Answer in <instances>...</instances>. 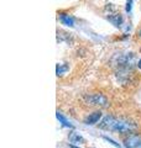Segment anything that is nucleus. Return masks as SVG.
<instances>
[{"instance_id": "nucleus-1", "label": "nucleus", "mask_w": 141, "mask_h": 148, "mask_svg": "<svg viewBox=\"0 0 141 148\" xmlns=\"http://www.w3.org/2000/svg\"><path fill=\"white\" fill-rule=\"evenodd\" d=\"M100 128L108 130V131H115L119 133H131L136 128L135 123L125 119H118L114 116H106L103 119L99 125Z\"/></svg>"}, {"instance_id": "nucleus-2", "label": "nucleus", "mask_w": 141, "mask_h": 148, "mask_svg": "<svg viewBox=\"0 0 141 148\" xmlns=\"http://www.w3.org/2000/svg\"><path fill=\"white\" fill-rule=\"evenodd\" d=\"M86 100L91 105H94V106L106 108V106L109 105V101H108L106 96H104L103 94H89V95L86 96Z\"/></svg>"}, {"instance_id": "nucleus-3", "label": "nucleus", "mask_w": 141, "mask_h": 148, "mask_svg": "<svg viewBox=\"0 0 141 148\" xmlns=\"http://www.w3.org/2000/svg\"><path fill=\"white\" fill-rule=\"evenodd\" d=\"M125 147L126 148H141V136L139 135L129 136V138L125 140Z\"/></svg>"}, {"instance_id": "nucleus-4", "label": "nucleus", "mask_w": 141, "mask_h": 148, "mask_svg": "<svg viewBox=\"0 0 141 148\" xmlns=\"http://www.w3.org/2000/svg\"><path fill=\"white\" fill-rule=\"evenodd\" d=\"M58 18L64 26H68V27H73L74 26V17L72 15H69V14L59 12L58 14Z\"/></svg>"}, {"instance_id": "nucleus-5", "label": "nucleus", "mask_w": 141, "mask_h": 148, "mask_svg": "<svg viewBox=\"0 0 141 148\" xmlns=\"http://www.w3.org/2000/svg\"><path fill=\"white\" fill-rule=\"evenodd\" d=\"M106 18L109 20L113 25H114L115 27H121V25H123V16H121L120 12H115V14H109V15L106 16Z\"/></svg>"}, {"instance_id": "nucleus-6", "label": "nucleus", "mask_w": 141, "mask_h": 148, "mask_svg": "<svg viewBox=\"0 0 141 148\" xmlns=\"http://www.w3.org/2000/svg\"><path fill=\"white\" fill-rule=\"evenodd\" d=\"M100 117H102V112H100V111H95V112H93V114L89 115L84 122H86L87 125H94V123H97L98 121H99Z\"/></svg>"}, {"instance_id": "nucleus-7", "label": "nucleus", "mask_w": 141, "mask_h": 148, "mask_svg": "<svg viewBox=\"0 0 141 148\" xmlns=\"http://www.w3.org/2000/svg\"><path fill=\"white\" fill-rule=\"evenodd\" d=\"M56 116H57V119H58V121H59L61 123H62V125H63V126H66V127H69V128H73V125H72V123H70V122L68 121V120H67V119H66V117L63 116V115H62V114H61V112H59V111H57V114H56Z\"/></svg>"}, {"instance_id": "nucleus-8", "label": "nucleus", "mask_w": 141, "mask_h": 148, "mask_svg": "<svg viewBox=\"0 0 141 148\" xmlns=\"http://www.w3.org/2000/svg\"><path fill=\"white\" fill-rule=\"evenodd\" d=\"M69 141L72 142V143H79V142H84V138L82 136H79L78 133L72 132L69 135Z\"/></svg>"}, {"instance_id": "nucleus-9", "label": "nucleus", "mask_w": 141, "mask_h": 148, "mask_svg": "<svg viewBox=\"0 0 141 148\" xmlns=\"http://www.w3.org/2000/svg\"><path fill=\"white\" fill-rule=\"evenodd\" d=\"M68 64H57V67H56V73H57V75L59 77V75H62L63 73H66L68 71Z\"/></svg>"}, {"instance_id": "nucleus-10", "label": "nucleus", "mask_w": 141, "mask_h": 148, "mask_svg": "<svg viewBox=\"0 0 141 148\" xmlns=\"http://www.w3.org/2000/svg\"><path fill=\"white\" fill-rule=\"evenodd\" d=\"M133 1L134 0H128V1H126V6H125L126 12H131V9H133Z\"/></svg>"}, {"instance_id": "nucleus-11", "label": "nucleus", "mask_w": 141, "mask_h": 148, "mask_svg": "<svg viewBox=\"0 0 141 148\" xmlns=\"http://www.w3.org/2000/svg\"><path fill=\"white\" fill-rule=\"evenodd\" d=\"M138 67L141 69V59H139V62H138Z\"/></svg>"}, {"instance_id": "nucleus-12", "label": "nucleus", "mask_w": 141, "mask_h": 148, "mask_svg": "<svg viewBox=\"0 0 141 148\" xmlns=\"http://www.w3.org/2000/svg\"><path fill=\"white\" fill-rule=\"evenodd\" d=\"M138 35H139V36H140V37H141V29H140V30H139V32H138Z\"/></svg>"}, {"instance_id": "nucleus-13", "label": "nucleus", "mask_w": 141, "mask_h": 148, "mask_svg": "<svg viewBox=\"0 0 141 148\" xmlns=\"http://www.w3.org/2000/svg\"><path fill=\"white\" fill-rule=\"evenodd\" d=\"M69 147H70V148H79V147H76V146H72V145H70Z\"/></svg>"}]
</instances>
